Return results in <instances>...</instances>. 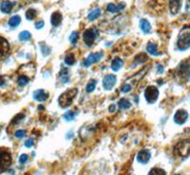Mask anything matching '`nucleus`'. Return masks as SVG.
Listing matches in <instances>:
<instances>
[{
	"label": "nucleus",
	"mask_w": 190,
	"mask_h": 175,
	"mask_svg": "<svg viewBox=\"0 0 190 175\" xmlns=\"http://www.w3.org/2000/svg\"><path fill=\"white\" fill-rule=\"evenodd\" d=\"M149 67H145L144 69H142L140 72H138L137 73H135L132 77H130V78H128L121 87V91L124 92V93H127L130 91L133 87L140 81V79L143 78V76L145 74V72L148 71Z\"/></svg>",
	"instance_id": "obj_1"
},
{
	"label": "nucleus",
	"mask_w": 190,
	"mask_h": 175,
	"mask_svg": "<svg viewBox=\"0 0 190 175\" xmlns=\"http://www.w3.org/2000/svg\"><path fill=\"white\" fill-rule=\"evenodd\" d=\"M177 47L180 51H185L190 48V28L185 27L180 33L177 41Z\"/></svg>",
	"instance_id": "obj_2"
},
{
	"label": "nucleus",
	"mask_w": 190,
	"mask_h": 175,
	"mask_svg": "<svg viewBox=\"0 0 190 175\" xmlns=\"http://www.w3.org/2000/svg\"><path fill=\"white\" fill-rule=\"evenodd\" d=\"M77 92H78V90L75 89V88L74 89H71V90L66 91L59 97V99H58L59 106L63 109H66V108H68V107H69L71 106V104L72 103L73 99L75 98Z\"/></svg>",
	"instance_id": "obj_3"
},
{
	"label": "nucleus",
	"mask_w": 190,
	"mask_h": 175,
	"mask_svg": "<svg viewBox=\"0 0 190 175\" xmlns=\"http://www.w3.org/2000/svg\"><path fill=\"white\" fill-rule=\"evenodd\" d=\"M174 154L179 157H187L190 155V140H181L174 147Z\"/></svg>",
	"instance_id": "obj_4"
},
{
	"label": "nucleus",
	"mask_w": 190,
	"mask_h": 175,
	"mask_svg": "<svg viewBox=\"0 0 190 175\" xmlns=\"http://www.w3.org/2000/svg\"><path fill=\"white\" fill-rule=\"evenodd\" d=\"M12 155L9 150L5 148H0V173L5 172L11 167Z\"/></svg>",
	"instance_id": "obj_5"
},
{
	"label": "nucleus",
	"mask_w": 190,
	"mask_h": 175,
	"mask_svg": "<svg viewBox=\"0 0 190 175\" xmlns=\"http://www.w3.org/2000/svg\"><path fill=\"white\" fill-rule=\"evenodd\" d=\"M177 75L180 80L186 82L190 78V63L188 61H184L179 65L177 70Z\"/></svg>",
	"instance_id": "obj_6"
},
{
	"label": "nucleus",
	"mask_w": 190,
	"mask_h": 175,
	"mask_svg": "<svg viewBox=\"0 0 190 175\" xmlns=\"http://www.w3.org/2000/svg\"><path fill=\"white\" fill-rule=\"evenodd\" d=\"M158 96H159V90L156 87L149 86L146 88V90L145 91V97L147 103L149 104L154 103L158 99Z\"/></svg>",
	"instance_id": "obj_7"
},
{
	"label": "nucleus",
	"mask_w": 190,
	"mask_h": 175,
	"mask_svg": "<svg viewBox=\"0 0 190 175\" xmlns=\"http://www.w3.org/2000/svg\"><path fill=\"white\" fill-rule=\"evenodd\" d=\"M98 35V33L95 29H87V31L84 32L83 34V38H84V42L86 45H87L88 47H91L93 45L96 37Z\"/></svg>",
	"instance_id": "obj_8"
},
{
	"label": "nucleus",
	"mask_w": 190,
	"mask_h": 175,
	"mask_svg": "<svg viewBox=\"0 0 190 175\" xmlns=\"http://www.w3.org/2000/svg\"><path fill=\"white\" fill-rule=\"evenodd\" d=\"M117 81V77L114 74H107L103 79V87L105 90L111 91L112 90Z\"/></svg>",
	"instance_id": "obj_9"
},
{
	"label": "nucleus",
	"mask_w": 190,
	"mask_h": 175,
	"mask_svg": "<svg viewBox=\"0 0 190 175\" xmlns=\"http://www.w3.org/2000/svg\"><path fill=\"white\" fill-rule=\"evenodd\" d=\"M188 118V113L184 110H179L174 115V122L178 125H184Z\"/></svg>",
	"instance_id": "obj_10"
},
{
	"label": "nucleus",
	"mask_w": 190,
	"mask_h": 175,
	"mask_svg": "<svg viewBox=\"0 0 190 175\" xmlns=\"http://www.w3.org/2000/svg\"><path fill=\"white\" fill-rule=\"evenodd\" d=\"M102 56H103V52H94V53L89 54L88 57L84 61V66L85 67H89L93 63H97L98 61L101 60Z\"/></svg>",
	"instance_id": "obj_11"
},
{
	"label": "nucleus",
	"mask_w": 190,
	"mask_h": 175,
	"mask_svg": "<svg viewBox=\"0 0 190 175\" xmlns=\"http://www.w3.org/2000/svg\"><path fill=\"white\" fill-rule=\"evenodd\" d=\"M150 156H151V154H150V152H149V150H142L139 151V153L137 155V160L141 164H146L149 161V159H150Z\"/></svg>",
	"instance_id": "obj_12"
},
{
	"label": "nucleus",
	"mask_w": 190,
	"mask_h": 175,
	"mask_svg": "<svg viewBox=\"0 0 190 175\" xmlns=\"http://www.w3.org/2000/svg\"><path fill=\"white\" fill-rule=\"evenodd\" d=\"M48 97V94L44 90H37L33 92V98L38 102H45Z\"/></svg>",
	"instance_id": "obj_13"
},
{
	"label": "nucleus",
	"mask_w": 190,
	"mask_h": 175,
	"mask_svg": "<svg viewBox=\"0 0 190 175\" xmlns=\"http://www.w3.org/2000/svg\"><path fill=\"white\" fill-rule=\"evenodd\" d=\"M169 9L172 14H178L181 9V0H169Z\"/></svg>",
	"instance_id": "obj_14"
},
{
	"label": "nucleus",
	"mask_w": 190,
	"mask_h": 175,
	"mask_svg": "<svg viewBox=\"0 0 190 175\" xmlns=\"http://www.w3.org/2000/svg\"><path fill=\"white\" fill-rule=\"evenodd\" d=\"M146 51L148 52V53H150L151 55H154V56H159L161 55L162 52H158V47H157V44L155 42H152L150 41L147 46H146Z\"/></svg>",
	"instance_id": "obj_15"
},
{
	"label": "nucleus",
	"mask_w": 190,
	"mask_h": 175,
	"mask_svg": "<svg viewBox=\"0 0 190 175\" xmlns=\"http://www.w3.org/2000/svg\"><path fill=\"white\" fill-rule=\"evenodd\" d=\"M62 14L61 13L59 12H54L52 14V17H51V22H52V25L54 26V27H57L59 26L60 24L62 23Z\"/></svg>",
	"instance_id": "obj_16"
},
{
	"label": "nucleus",
	"mask_w": 190,
	"mask_h": 175,
	"mask_svg": "<svg viewBox=\"0 0 190 175\" xmlns=\"http://www.w3.org/2000/svg\"><path fill=\"white\" fill-rule=\"evenodd\" d=\"M9 43L8 41L3 37H0V57L4 56L8 52H9Z\"/></svg>",
	"instance_id": "obj_17"
},
{
	"label": "nucleus",
	"mask_w": 190,
	"mask_h": 175,
	"mask_svg": "<svg viewBox=\"0 0 190 175\" xmlns=\"http://www.w3.org/2000/svg\"><path fill=\"white\" fill-rule=\"evenodd\" d=\"M14 7V3L11 1H4L0 5V10L3 14H10Z\"/></svg>",
	"instance_id": "obj_18"
},
{
	"label": "nucleus",
	"mask_w": 190,
	"mask_h": 175,
	"mask_svg": "<svg viewBox=\"0 0 190 175\" xmlns=\"http://www.w3.org/2000/svg\"><path fill=\"white\" fill-rule=\"evenodd\" d=\"M140 29L143 31L144 33H149L151 31V26L146 19H141L140 20Z\"/></svg>",
	"instance_id": "obj_19"
},
{
	"label": "nucleus",
	"mask_w": 190,
	"mask_h": 175,
	"mask_svg": "<svg viewBox=\"0 0 190 175\" xmlns=\"http://www.w3.org/2000/svg\"><path fill=\"white\" fill-rule=\"evenodd\" d=\"M123 64H124V62H123V60L121 59V58H119V57L114 58L112 63H111V69H112V71L118 72V71L123 67Z\"/></svg>",
	"instance_id": "obj_20"
},
{
	"label": "nucleus",
	"mask_w": 190,
	"mask_h": 175,
	"mask_svg": "<svg viewBox=\"0 0 190 175\" xmlns=\"http://www.w3.org/2000/svg\"><path fill=\"white\" fill-rule=\"evenodd\" d=\"M100 15H101V10L97 8V9H94L93 11H91L88 14L87 18H88L89 21H93V20H95V19H97Z\"/></svg>",
	"instance_id": "obj_21"
},
{
	"label": "nucleus",
	"mask_w": 190,
	"mask_h": 175,
	"mask_svg": "<svg viewBox=\"0 0 190 175\" xmlns=\"http://www.w3.org/2000/svg\"><path fill=\"white\" fill-rule=\"evenodd\" d=\"M118 106L121 110H128L131 107V103L126 98H122L118 102Z\"/></svg>",
	"instance_id": "obj_22"
},
{
	"label": "nucleus",
	"mask_w": 190,
	"mask_h": 175,
	"mask_svg": "<svg viewBox=\"0 0 190 175\" xmlns=\"http://www.w3.org/2000/svg\"><path fill=\"white\" fill-rule=\"evenodd\" d=\"M20 22H21V17H20L19 15H14L13 17L10 18V20H9V25L14 28V27H17Z\"/></svg>",
	"instance_id": "obj_23"
},
{
	"label": "nucleus",
	"mask_w": 190,
	"mask_h": 175,
	"mask_svg": "<svg viewBox=\"0 0 190 175\" xmlns=\"http://www.w3.org/2000/svg\"><path fill=\"white\" fill-rule=\"evenodd\" d=\"M125 7V4L121 3L119 6H115L114 4L111 3V4H108L107 5V11L108 12H111V13H117L119 10H121Z\"/></svg>",
	"instance_id": "obj_24"
},
{
	"label": "nucleus",
	"mask_w": 190,
	"mask_h": 175,
	"mask_svg": "<svg viewBox=\"0 0 190 175\" xmlns=\"http://www.w3.org/2000/svg\"><path fill=\"white\" fill-rule=\"evenodd\" d=\"M18 37H19V39L21 40V41H28V40L31 39L32 34H31V33L28 32V31H23V32H21V33H19Z\"/></svg>",
	"instance_id": "obj_25"
},
{
	"label": "nucleus",
	"mask_w": 190,
	"mask_h": 175,
	"mask_svg": "<svg viewBox=\"0 0 190 175\" xmlns=\"http://www.w3.org/2000/svg\"><path fill=\"white\" fill-rule=\"evenodd\" d=\"M36 15H37V12L34 9H29L26 12V18L28 20H33L36 17Z\"/></svg>",
	"instance_id": "obj_26"
},
{
	"label": "nucleus",
	"mask_w": 190,
	"mask_h": 175,
	"mask_svg": "<svg viewBox=\"0 0 190 175\" xmlns=\"http://www.w3.org/2000/svg\"><path fill=\"white\" fill-rule=\"evenodd\" d=\"M29 77H27L26 75H20L17 79V83L20 87H25L29 83Z\"/></svg>",
	"instance_id": "obj_27"
},
{
	"label": "nucleus",
	"mask_w": 190,
	"mask_h": 175,
	"mask_svg": "<svg viewBox=\"0 0 190 175\" xmlns=\"http://www.w3.org/2000/svg\"><path fill=\"white\" fill-rule=\"evenodd\" d=\"M65 63L68 66H72L75 63V56L73 53H69L65 57Z\"/></svg>",
	"instance_id": "obj_28"
},
{
	"label": "nucleus",
	"mask_w": 190,
	"mask_h": 175,
	"mask_svg": "<svg viewBox=\"0 0 190 175\" xmlns=\"http://www.w3.org/2000/svg\"><path fill=\"white\" fill-rule=\"evenodd\" d=\"M77 114H78L77 111H76V112H73V111H67V112L64 114V118H65V120H67V121H72V120L76 117Z\"/></svg>",
	"instance_id": "obj_29"
},
{
	"label": "nucleus",
	"mask_w": 190,
	"mask_h": 175,
	"mask_svg": "<svg viewBox=\"0 0 190 175\" xmlns=\"http://www.w3.org/2000/svg\"><path fill=\"white\" fill-rule=\"evenodd\" d=\"M148 175H166V172L160 168H154L149 171Z\"/></svg>",
	"instance_id": "obj_30"
},
{
	"label": "nucleus",
	"mask_w": 190,
	"mask_h": 175,
	"mask_svg": "<svg viewBox=\"0 0 190 175\" xmlns=\"http://www.w3.org/2000/svg\"><path fill=\"white\" fill-rule=\"evenodd\" d=\"M96 80H91L87 84V87H86V91L87 92H92L94 90H95V87H96Z\"/></svg>",
	"instance_id": "obj_31"
},
{
	"label": "nucleus",
	"mask_w": 190,
	"mask_h": 175,
	"mask_svg": "<svg viewBox=\"0 0 190 175\" xmlns=\"http://www.w3.org/2000/svg\"><path fill=\"white\" fill-rule=\"evenodd\" d=\"M147 60V55L145 53H140L139 55L136 56L135 58V63L134 64H137V63H144Z\"/></svg>",
	"instance_id": "obj_32"
},
{
	"label": "nucleus",
	"mask_w": 190,
	"mask_h": 175,
	"mask_svg": "<svg viewBox=\"0 0 190 175\" xmlns=\"http://www.w3.org/2000/svg\"><path fill=\"white\" fill-rule=\"evenodd\" d=\"M60 76H61V81L63 83H68V72L67 69H63L61 73H60Z\"/></svg>",
	"instance_id": "obj_33"
},
{
	"label": "nucleus",
	"mask_w": 190,
	"mask_h": 175,
	"mask_svg": "<svg viewBox=\"0 0 190 175\" xmlns=\"http://www.w3.org/2000/svg\"><path fill=\"white\" fill-rule=\"evenodd\" d=\"M40 48H41V52H42L44 56H47L48 54L51 53V50H49V48L45 43H42L41 45H40Z\"/></svg>",
	"instance_id": "obj_34"
},
{
	"label": "nucleus",
	"mask_w": 190,
	"mask_h": 175,
	"mask_svg": "<svg viewBox=\"0 0 190 175\" xmlns=\"http://www.w3.org/2000/svg\"><path fill=\"white\" fill-rule=\"evenodd\" d=\"M79 38V35L76 32H73L71 35H69V42H71L72 44H75L78 40Z\"/></svg>",
	"instance_id": "obj_35"
},
{
	"label": "nucleus",
	"mask_w": 190,
	"mask_h": 175,
	"mask_svg": "<svg viewBox=\"0 0 190 175\" xmlns=\"http://www.w3.org/2000/svg\"><path fill=\"white\" fill-rule=\"evenodd\" d=\"M14 135H15V137H17V138H19V139H21V138L25 137L26 131L23 130H16V131H15Z\"/></svg>",
	"instance_id": "obj_36"
},
{
	"label": "nucleus",
	"mask_w": 190,
	"mask_h": 175,
	"mask_svg": "<svg viewBox=\"0 0 190 175\" xmlns=\"http://www.w3.org/2000/svg\"><path fill=\"white\" fill-rule=\"evenodd\" d=\"M28 160H29V156H28V155H27V154H22L21 156H20V158H19V163L23 165V164L27 163Z\"/></svg>",
	"instance_id": "obj_37"
},
{
	"label": "nucleus",
	"mask_w": 190,
	"mask_h": 175,
	"mask_svg": "<svg viewBox=\"0 0 190 175\" xmlns=\"http://www.w3.org/2000/svg\"><path fill=\"white\" fill-rule=\"evenodd\" d=\"M33 144H34L33 139V138H29V139H28V140L25 142V147H27V148H32L33 146Z\"/></svg>",
	"instance_id": "obj_38"
},
{
	"label": "nucleus",
	"mask_w": 190,
	"mask_h": 175,
	"mask_svg": "<svg viewBox=\"0 0 190 175\" xmlns=\"http://www.w3.org/2000/svg\"><path fill=\"white\" fill-rule=\"evenodd\" d=\"M44 25H45V22H44L43 20H39V21H37V22L34 24V26H35L36 29H42V28L44 27Z\"/></svg>",
	"instance_id": "obj_39"
},
{
	"label": "nucleus",
	"mask_w": 190,
	"mask_h": 175,
	"mask_svg": "<svg viewBox=\"0 0 190 175\" xmlns=\"http://www.w3.org/2000/svg\"><path fill=\"white\" fill-rule=\"evenodd\" d=\"M23 118H24V114L20 113V114H18V115L16 116V117H14L13 123H16V122H18V121H20V120H22Z\"/></svg>",
	"instance_id": "obj_40"
},
{
	"label": "nucleus",
	"mask_w": 190,
	"mask_h": 175,
	"mask_svg": "<svg viewBox=\"0 0 190 175\" xmlns=\"http://www.w3.org/2000/svg\"><path fill=\"white\" fill-rule=\"evenodd\" d=\"M4 84H5V80H4V77H0V87H2V86H4Z\"/></svg>",
	"instance_id": "obj_41"
},
{
	"label": "nucleus",
	"mask_w": 190,
	"mask_h": 175,
	"mask_svg": "<svg viewBox=\"0 0 190 175\" xmlns=\"http://www.w3.org/2000/svg\"><path fill=\"white\" fill-rule=\"evenodd\" d=\"M163 71H164V68H163L162 66H158V72H159V73H161Z\"/></svg>",
	"instance_id": "obj_42"
},
{
	"label": "nucleus",
	"mask_w": 190,
	"mask_h": 175,
	"mask_svg": "<svg viewBox=\"0 0 190 175\" xmlns=\"http://www.w3.org/2000/svg\"><path fill=\"white\" fill-rule=\"evenodd\" d=\"M114 108H115V105H111V107H109V111H111V112L114 111Z\"/></svg>",
	"instance_id": "obj_43"
},
{
	"label": "nucleus",
	"mask_w": 190,
	"mask_h": 175,
	"mask_svg": "<svg viewBox=\"0 0 190 175\" xmlns=\"http://www.w3.org/2000/svg\"><path fill=\"white\" fill-rule=\"evenodd\" d=\"M188 28H190V26H189V27H188Z\"/></svg>",
	"instance_id": "obj_44"
},
{
	"label": "nucleus",
	"mask_w": 190,
	"mask_h": 175,
	"mask_svg": "<svg viewBox=\"0 0 190 175\" xmlns=\"http://www.w3.org/2000/svg\"><path fill=\"white\" fill-rule=\"evenodd\" d=\"M189 2H190V0H189Z\"/></svg>",
	"instance_id": "obj_45"
}]
</instances>
